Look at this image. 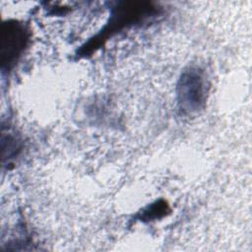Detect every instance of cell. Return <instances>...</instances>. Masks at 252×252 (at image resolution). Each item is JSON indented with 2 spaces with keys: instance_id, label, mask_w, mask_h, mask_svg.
Here are the masks:
<instances>
[{
  "instance_id": "cell-1",
  "label": "cell",
  "mask_w": 252,
  "mask_h": 252,
  "mask_svg": "<svg viewBox=\"0 0 252 252\" xmlns=\"http://www.w3.org/2000/svg\"><path fill=\"white\" fill-rule=\"evenodd\" d=\"M26 42L24 28L16 22L3 24L1 37L2 67L10 68L21 53Z\"/></svg>"
},
{
  "instance_id": "cell-2",
  "label": "cell",
  "mask_w": 252,
  "mask_h": 252,
  "mask_svg": "<svg viewBox=\"0 0 252 252\" xmlns=\"http://www.w3.org/2000/svg\"><path fill=\"white\" fill-rule=\"evenodd\" d=\"M204 81L199 73L191 71L186 73L180 80V101L187 109L199 108L204 99Z\"/></svg>"
}]
</instances>
